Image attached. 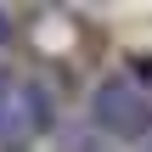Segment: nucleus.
I'll use <instances>...</instances> for the list:
<instances>
[{"label":"nucleus","mask_w":152,"mask_h":152,"mask_svg":"<svg viewBox=\"0 0 152 152\" xmlns=\"http://www.w3.org/2000/svg\"><path fill=\"white\" fill-rule=\"evenodd\" d=\"M90 118H96L113 141H147V135H152V96L135 85V79L113 73V79L96 85V96H90Z\"/></svg>","instance_id":"nucleus-1"},{"label":"nucleus","mask_w":152,"mask_h":152,"mask_svg":"<svg viewBox=\"0 0 152 152\" xmlns=\"http://www.w3.org/2000/svg\"><path fill=\"white\" fill-rule=\"evenodd\" d=\"M56 118V102L45 96V85L34 79H0V141L23 147L34 135H45Z\"/></svg>","instance_id":"nucleus-2"},{"label":"nucleus","mask_w":152,"mask_h":152,"mask_svg":"<svg viewBox=\"0 0 152 152\" xmlns=\"http://www.w3.org/2000/svg\"><path fill=\"white\" fill-rule=\"evenodd\" d=\"M141 152H152V135H147V141H141Z\"/></svg>","instance_id":"nucleus-4"},{"label":"nucleus","mask_w":152,"mask_h":152,"mask_svg":"<svg viewBox=\"0 0 152 152\" xmlns=\"http://www.w3.org/2000/svg\"><path fill=\"white\" fill-rule=\"evenodd\" d=\"M6 39H11V17L0 11V45H6Z\"/></svg>","instance_id":"nucleus-3"}]
</instances>
